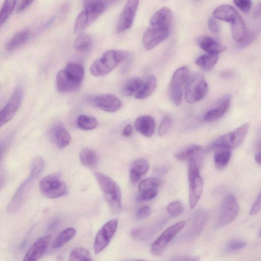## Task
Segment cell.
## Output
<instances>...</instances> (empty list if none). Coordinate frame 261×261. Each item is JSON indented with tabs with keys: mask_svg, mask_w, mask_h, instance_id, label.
Segmentation results:
<instances>
[{
	"mask_svg": "<svg viewBox=\"0 0 261 261\" xmlns=\"http://www.w3.org/2000/svg\"><path fill=\"white\" fill-rule=\"evenodd\" d=\"M84 68L75 63H68L56 76V87L61 93L73 92L78 90L84 76Z\"/></svg>",
	"mask_w": 261,
	"mask_h": 261,
	"instance_id": "1",
	"label": "cell"
},
{
	"mask_svg": "<svg viewBox=\"0 0 261 261\" xmlns=\"http://www.w3.org/2000/svg\"><path fill=\"white\" fill-rule=\"evenodd\" d=\"M198 152L189 160L188 177L189 185V200L191 209L195 207L202 192L203 180L199 173L202 158Z\"/></svg>",
	"mask_w": 261,
	"mask_h": 261,
	"instance_id": "2",
	"label": "cell"
},
{
	"mask_svg": "<svg viewBox=\"0 0 261 261\" xmlns=\"http://www.w3.org/2000/svg\"><path fill=\"white\" fill-rule=\"evenodd\" d=\"M128 56L127 51L110 49L91 65L90 72L94 76H103L111 72Z\"/></svg>",
	"mask_w": 261,
	"mask_h": 261,
	"instance_id": "3",
	"label": "cell"
},
{
	"mask_svg": "<svg viewBox=\"0 0 261 261\" xmlns=\"http://www.w3.org/2000/svg\"><path fill=\"white\" fill-rule=\"evenodd\" d=\"M105 3L101 1H86L75 19L74 31L80 33L100 16L105 11Z\"/></svg>",
	"mask_w": 261,
	"mask_h": 261,
	"instance_id": "4",
	"label": "cell"
},
{
	"mask_svg": "<svg viewBox=\"0 0 261 261\" xmlns=\"http://www.w3.org/2000/svg\"><path fill=\"white\" fill-rule=\"evenodd\" d=\"M100 188L105 194V199L111 210L115 212L121 208V195L118 185L106 174L95 172L94 173Z\"/></svg>",
	"mask_w": 261,
	"mask_h": 261,
	"instance_id": "5",
	"label": "cell"
},
{
	"mask_svg": "<svg viewBox=\"0 0 261 261\" xmlns=\"http://www.w3.org/2000/svg\"><path fill=\"white\" fill-rule=\"evenodd\" d=\"M42 172V170L40 167L31 166L29 176L19 186L8 205L9 213H15L20 208L31 191L35 179Z\"/></svg>",
	"mask_w": 261,
	"mask_h": 261,
	"instance_id": "6",
	"label": "cell"
},
{
	"mask_svg": "<svg viewBox=\"0 0 261 261\" xmlns=\"http://www.w3.org/2000/svg\"><path fill=\"white\" fill-rule=\"evenodd\" d=\"M208 90V85L203 75L195 73L188 79L186 85L185 97L190 103L202 99Z\"/></svg>",
	"mask_w": 261,
	"mask_h": 261,
	"instance_id": "7",
	"label": "cell"
},
{
	"mask_svg": "<svg viewBox=\"0 0 261 261\" xmlns=\"http://www.w3.org/2000/svg\"><path fill=\"white\" fill-rule=\"evenodd\" d=\"M249 128L248 123L243 124L233 131L219 137L212 143L210 148L230 149L239 146L243 142Z\"/></svg>",
	"mask_w": 261,
	"mask_h": 261,
	"instance_id": "8",
	"label": "cell"
},
{
	"mask_svg": "<svg viewBox=\"0 0 261 261\" xmlns=\"http://www.w3.org/2000/svg\"><path fill=\"white\" fill-rule=\"evenodd\" d=\"M189 69L182 66L177 69L173 74L169 87V96L171 101L179 106L182 101L183 89L189 77Z\"/></svg>",
	"mask_w": 261,
	"mask_h": 261,
	"instance_id": "9",
	"label": "cell"
},
{
	"mask_svg": "<svg viewBox=\"0 0 261 261\" xmlns=\"http://www.w3.org/2000/svg\"><path fill=\"white\" fill-rule=\"evenodd\" d=\"M41 193L49 198H57L64 195L67 192L65 183L57 174L47 175L39 183Z\"/></svg>",
	"mask_w": 261,
	"mask_h": 261,
	"instance_id": "10",
	"label": "cell"
},
{
	"mask_svg": "<svg viewBox=\"0 0 261 261\" xmlns=\"http://www.w3.org/2000/svg\"><path fill=\"white\" fill-rule=\"evenodd\" d=\"M171 27L162 24H150L142 37L144 48L151 50L165 40L169 36Z\"/></svg>",
	"mask_w": 261,
	"mask_h": 261,
	"instance_id": "11",
	"label": "cell"
},
{
	"mask_svg": "<svg viewBox=\"0 0 261 261\" xmlns=\"http://www.w3.org/2000/svg\"><path fill=\"white\" fill-rule=\"evenodd\" d=\"M239 206L238 201L231 194H228L223 200L218 217V225L222 227L231 222L237 217Z\"/></svg>",
	"mask_w": 261,
	"mask_h": 261,
	"instance_id": "12",
	"label": "cell"
},
{
	"mask_svg": "<svg viewBox=\"0 0 261 261\" xmlns=\"http://www.w3.org/2000/svg\"><path fill=\"white\" fill-rule=\"evenodd\" d=\"M23 95L22 87L18 86L8 102L0 110V127L9 122L15 115L21 105Z\"/></svg>",
	"mask_w": 261,
	"mask_h": 261,
	"instance_id": "13",
	"label": "cell"
},
{
	"mask_svg": "<svg viewBox=\"0 0 261 261\" xmlns=\"http://www.w3.org/2000/svg\"><path fill=\"white\" fill-rule=\"evenodd\" d=\"M118 221L113 219L106 223L97 233L94 244V251L98 254L105 249L115 234Z\"/></svg>",
	"mask_w": 261,
	"mask_h": 261,
	"instance_id": "14",
	"label": "cell"
},
{
	"mask_svg": "<svg viewBox=\"0 0 261 261\" xmlns=\"http://www.w3.org/2000/svg\"><path fill=\"white\" fill-rule=\"evenodd\" d=\"M185 225V222L181 221L167 228L153 243L151 248V253L154 255L161 253Z\"/></svg>",
	"mask_w": 261,
	"mask_h": 261,
	"instance_id": "15",
	"label": "cell"
},
{
	"mask_svg": "<svg viewBox=\"0 0 261 261\" xmlns=\"http://www.w3.org/2000/svg\"><path fill=\"white\" fill-rule=\"evenodd\" d=\"M139 4L138 1L132 0L126 2L117 23L116 31L118 33L123 32L132 27Z\"/></svg>",
	"mask_w": 261,
	"mask_h": 261,
	"instance_id": "16",
	"label": "cell"
},
{
	"mask_svg": "<svg viewBox=\"0 0 261 261\" xmlns=\"http://www.w3.org/2000/svg\"><path fill=\"white\" fill-rule=\"evenodd\" d=\"M92 103L96 108L107 112H115L120 109L121 100L116 96L110 94H100L94 96Z\"/></svg>",
	"mask_w": 261,
	"mask_h": 261,
	"instance_id": "17",
	"label": "cell"
},
{
	"mask_svg": "<svg viewBox=\"0 0 261 261\" xmlns=\"http://www.w3.org/2000/svg\"><path fill=\"white\" fill-rule=\"evenodd\" d=\"M51 236L46 235L37 240L26 253L22 261H37L46 250Z\"/></svg>",
	"mask_w": 261,
	"mask_h": 261,
	"instance_id": "18",
	"label": "cell"
},
{
	"mask_svg": "<svg viewBox=\"0 0 261 261\" xmlns=\"http://www.w3.org/2000/svg\"><path fill=\"white\" fill-rule=\"evenodd\" d=\"M231 97L229 95L223 96L217 102L215 107L206 112L204 120L213 122L219 119L228 110L230 106Z\"/></svg>",
	"mask_w": 261,
	"mask_h": 261,
	"instance_id": "19",
	"label": "cell"
},
{
	"mask_svg": "<svg viewBox=\"0 0 261 261\" xmlns=\"http://www.w3.org/2000/svg\"><path fill=\"white\" fill-rule=\"evenodd\" d=\"M49 137L51 141L60 149L67 146L71 141V137L65 128L58 124L53 127L49 131Z\"/></svg>",
	"mask_w": 261,
	"mask_h": 261,
	"instance_id": "20",
	"label": "cell"
},
{
	"mask_svg": "<svg viewBox=\"0 0 261 261\" xmlns=\"http://www.w3.org/2000/svg\"><path fill=\"white\" fill-rule=\"evenodd\" d=\"M207 214L204 210H199L195 214L192 224L186 233V237L192 239L198 236L203 229L207 221Z\"/></svg>",
	"mask_w": 261,
	"mask_h": 261,
	"instance_id": "21",
	"label": "cell"
},
{
	"mask_svg": "<svg viewBox=\"0 0 261 261\" xmlns=\"http://www.w3.org/2000/svg\"><path fill=\"white\" fill-rule=\"evenodd\" d=\"M213 16L218 19L230 22V24L241 17L234 8L228 5H221L216 8Z\"/></svg>",
	"mask_w": 261,
	"mask_h": 261,
	"instance_id": "22",
	"label": "cell"
},
{
	"mask_svg": "<svg viewBox=\"0 0 261 261\" xmlns=\"http://www.w3.org/2000/svg\"><path fill=\"white\" fill-rule=\"evenodd\" d=\"M135 126L141 134L147 137H150L154 133L155 123L151 116L143 115L136 119Z\"/></svg>",
	"mask_w": 261,
	"mask_h": 261,
	"instance_id": "23",
	"label": "cell"
},
{
	"mask_svg": "<svg viewBox=\"0 0 261 261\" xmlns=\"http://www.w3.org/2000/svg\"><path fill=\"white\" fill-rule=\"evenodd\" d=\"M199 46L208 54L218 55L224 51L225 47L213 38L201 36L197 41Z\"/></svg>",
	"mask_w": 261,
	"mask_h": 261,
	"instance_id": "24",
	"label": "cell"
},
{
	"mask_svg": "<svg viewBox=\"0 0 261 261\" xmlns=\"http://www.w3.org/2000/svg\"><path fill=\"white\" fill-rule=\"evenodd\" d=\"M156 85V80L153 75L147 76L144 80H143L141 88L134 97L139 99L149 97L155 90Z\"/></svg>",
	"mask_w": 261,
	"mask_h": 261,
	"instance_id": "25",
	"label": "cell"
},
{
	"mask_svg": "<svg viewBox=\"0 0 261 261\" xmlns=\"http://www.w3.org/2000/svg\"><path fill=\"white\" fill-rule=\"evenodd\" d=\"M172 13L167 7H163L158 10L151 17L150 24H162L170 26L172 21Z\"/></svg>",
	"mask_w": 261,
	"mask_h": 261,
	"instance_id": "26",
	"label": "cell"
},
{
	"mask_svg": "<svg viewBox=\"0 0 261 261\" xmlns=\"http://www.w3.org/2000/svg\"><path fill=\"white\" fill-rule=\"evenodd\" d=\"M30 35V32L27 29L17 32L7 42L6 49L8 51L15 49L23 44L28 39Z\"/></svg>",
	"mask_w": 261,
	"mask_h": 261,
	"instance_id": "27",
	"label": "cell"
},
{
	"mask_svg": "<svg viewBox=\"0 0 261 261\" xmlns=\"http://www.w3.org/2000/svg\"><path fill=\"white\" fill-rule=\"evenodd\" d=\"M75 234L76 230L73 227L65 229L54 239L51 244V247L54 249H57L62 247L71 240L75 236Z\"/></svg>",
	"mask_w": 261,
	"mask_h": 261,
	"instance_id": "28",
	"label": "cell"
},
{
	"mask_svg": "<svg viewBox=\"0 0 261 261\" xmlns=\"http://www.w3.org/2000/svg\"><path fill=\"white\" fill-rule=\"evenodd\" d=\"M218 60V55L207 53L199 56L195 63L202 70L208 71L215 66Z\"/></svg>",
	"mask_w": 261,
	"mask_h": 261,
	"instance_id": "29",
	"label": "cell"
},
{
	"mask_svg": "<svg viewBox=\"0 0 261 261\" xmlns=\"http://www.w3.org/2000/svg\"><path fill=\"white\" fill-rule=\"evenodd\" d=\"M80 159L84 166L90 168L95 167L98 161V156L95 152L88 148H84L81 151Z\"/></svg>",
	"mask_w": 261,
	"mask_h": 261,
	"instance_id": "30",
	"label": "cell"
},
{
	"mask_svg": "<svg viewBox=\"0 0 261 261\" xmlns=\"http://www.w3.org/2000/svg\"><path fill=\"white\" fill-rule=\"evenodd\" d=\"M231 156L230 149L219 148L214 155V162L216 168L221 170L224 169L228 164Z\"/></svg>",
	"mask_w": 261,
	"mask_h": 261,
	"instance_id": "31",
	"label": "cell"
},
{
	"mask_svg": "<svg viewBox=\"0 0 261 261\" xmlns=\"http://www.w3.org/2000/svg\"><path fill=\"white\" fill-rule=\"evenodd\" d=\"M143 80L139 77H133L125 83L123 87V93L127 96H135L139 91Z\"/></svg>",
	"mask_w": 261,
	"mask_h": 261,
	"instance_id": "32",
	"label": "cell"
},
{
	"mask_svg": "<svg viewBox=\"0 0 261 261\" xmlns=\"http://www.w3.org/2000/svg\"><path fill=\"white\" fill-rule=\"evenodd\" d=\"M201 146L198 145H190L179 150L175 153V158L180 161L189 160L194 154L199 152Z\"/></svg>",
	"mask_w": 261,
	"mask_h": 261,
	"instance_id": "33",
	"label": "cell"
},
{
	"mask_svg": "<svg viewBox=\"0 0 261 261\" xmlns=\"http://www.w3.org/2000/svg\"><path fill=\"white\" fill-rule=\"evenodd\" d=\"M92 45V39L88 34H80L74 40L73 47L79 51H86L89 50Z\"/></svg>",
	"mask_w": 261,
	"mask_h": 261,
	"instance_id": "34",
	"label": "cell"
},
{
	"mask_svg": "<svg viewBox=\"0 0 261 261\" xmlns=\"http://www.w3.org/2000/svg\"><path fill=\"white\" fill-rule=\"evenodd\" d=\"M97 119L91 116L81 115L77 119L78 126L84 130L93 129L97 126Z\"/></svg>",
	"mask_w": 261,
	"mask_h": 261,
	"instance_id": "35",
	"label": "cell"
},
{
	"mask_svg": "<svg viewBox=\"0 0 261 261\" xmlns=\"http://www.w3.org/2000/svg\"><path fill=\"white\" fill-rule=\"evenodd\" d=\"M69 261H92V258L88 250L82 247H77L70 253Z\"/></svg>",
	"mask_w": 261,
	"mask_h": 261,
	"instance_id": "36",
	"label": "cell"
},
{
	"mask_svg": "<svg viewBox=\"0 0 261 261\" xmlns=\"http://www.w3.org/2000/svg\"><path fill=\"white\" fill-rule=\"evenodd\" d=\"M16 3V1H4L0 10V27L11 15Z\"/></svg>",
	"mask_w": 261,
	"mask_h": 261,
	"instance_id": "37",
	"label": "cell"
},
{
	"mask_svg": "<svg viewBox=\"0 0 261 261\" xmlns=\"http://www.w3.org/2000/svg\"><path fill=\"white\" fill-rule=\"evenodd\" d=\"M149 165L144 159H138L133 161L130 165V170L135 171L141 176L146 174L149 170Z\"/></svg>",
	"mask_w": 261,
	"mask_h": 261,
	"instance_id": "38",
	"label": "cell"
},
{
	"mask_svg": "<svg viewBox=\"0 0 261 261\" xmlns=\"http://www.w3.org/2000/svg\"><path fill=\"white\" fill-rule=\"evenodd\" d=\"M161 184V181L159 179L152 178H147L140 182L139 190L140 192H142L148 190L156 189Z\"/></svg>",
	"mask_w": 261,
	"mask_h": 261,
	"instance_id": "39",
	"label": "cell"
},
{
	"mask_svg": "<svg viewBox=\"0 0 261 261\" xmlns=\"http://www.w3.org/2000/svg\"><path fill=\"white\" fill-rule=\"evenodd\" d=\"M167 211L171 216L177 217L183 213L184 207L180 202L175 201L168 204Z\"/></svg>",
	"mask_w": 261,
	"mask_h": 261,
	"instance_id": "40",
	"label": "cell"
},
{
	"mask_svg": "<svg viewBox=\"0 0 261 261\" xmlns=\"http://www.w3.org/2000/svg\"><path fill=\"white\" fill-rule=\"evenodd\" d=\"M246 243L240 240H232L229 241L225 247L226 252H234L242 249L246 246Z\"/></svg>",
	"mask_w": 261,
	"mask_h": 261,
	"instance_id": "41",
	"label": "cell"
},
{
	"mask_svg": "<svg viewBox=\"0 0 261 261\" xmlns=\"http://www.w3.org/2000/svg\"><path fill=\"white\" fill-rule=\"evenodd\" d=\"M258 32L257 30L249 31L245 33L242 40L239 43L240 47H244L250 44L257 36Z\"/></svg>",
	"mask_w": 261,
	"mask_h": 261,
	"instance_id": "42",
	"label": "cell"
},
{
	"mask_svg": "<svg viewBox=\"0 0 261 261\" xmlns=\"http://www.w3.org/2000/svg\"><path fill=\"white\" fill-rule=\"evenodd\" d=\"M171 124L172 122L170 118L168 117L164 118L159 128V135L161 137L164 136L170 129Z\"/></svg>",
	"mask_w": 261,
	"mask_h": 261,
	"instance_id": "43",
	"label": "cell"
},
{
	"mask_svg": "<svg viewBox=\"0 0 261 261\" xmlns=\"http://www.w3.org/2000/svg\"><path fill=\"white\" fill-rule=\"evenodd\" d=\"M158 194L156 189L148 190L141 192L140 195L138 197V200L139 201L150 200L154 198Z\"/></svg>",
	"mask_w": 261,
	"mask_h": 261,
	"instance_id": "44",
	"label": "cell"
},
{
	"mask_svg": "<svg viewBox=\"0 0 261 261\" xmlns=\"http://www.w3.org/2000/svg\"><path fill=\"white\" fill-rule=\"evenodd\" d=\"M12 136L9 135L0 141V160L3 158L11 142Z\"/></svg>",
	"mask_w": 261,
	"mask_h": 261,
	"instance_id": "45",
	"label": "cell"
},
{
	"mask_svg": "<svg viewBox=\"0 0 261 261\" xmlns=\"http://www.w3.org/2000/svg\"><path fill=\"white\" fill-rule=\"evenodd\" d=\"M233 3L240 10L245 13H247L250 10L251 6L250 1H234Z\"/></svg>",
	"mask_w": 261,
	"mask_h": 261,
	"instance_id": "46",
	"label": "cell"
},
{
	"mask_svg": "<svg viewBox=\"0 0 261 261\" xmlns=\"http://www.w3.org/2000/svg\"><path fill=\"white\" fill-rule=\"evenodd\" d=\"M151 214V209L148 206H143L138 210L136 217L138 219H144L148 217Z\"/></svg>",
	"mask_w": 261,
	"mask_h": 261,
	"instance_id": "47",
	"label": "cell"
},
{
	"mask_svg": "<svg viewBox=\"0 0 261 261\" xmlns=\"http://www.w3.org/2000/svg\"><path fill=\"white\" fill-rule=\"evenodd\" d=\"M260 210V194L259 193L255 201L253 204L250 212V215H255L257 214Z\"/></svg>",
	"mask_w": 261,
	"mask_h": 261,
	"instance_id": "48",
	"label": "cell"
},
{
	"mask_svg": "<svg viewBox=\"0 0 261 261\" xmlns=\"http://www.w3.org/2000/svg\"><path fill=\"white\" fill-rule=\"evenodd\" d=\"M200 257L197 256L179 255L172 258L170 261H199Z\"/></svg>",
	"mask_w": 261,
	"mask_h": 261,
	"instance_id": "49",
	"label": "cell"
},
{
	"mask_svg": "<svg viewBox=\"0 0 261 261\" xmlns=\"http://www.w3.org/2000/svg\"><path fill=\"white\" fill-rule=\"evenodd\" d=\"M208 27L210 31L214 34L219 32L220 28L217 22L213 18H210L208 21Z\"/></svg>",
	"mask_w": 261,
	"mask_h": 261,
	"instance_id": "50",
	"label": "cell"
},
{
	"mask_svg": "<svg viewBox=\"0 0 261 261\" xmlns=\"http://www.w3.org/2000/svg\"><path fill=\"white\" fill-rule=\"evenodd\" d=\"M33 1H22L19 2V4L18 5L17 11L18 12H20L24 9H25L27 7H28L32 3Z\"/></svg>",
	"mask_w": 261,
	"mask_h": 261,
	"instance_id": "51",
	"label": "cell"
},
{
	"mask_svg": "<svg viewBox=\"0 0 261 261\" xmlns=\"http://www.w3.org/2000/svg\"><path fill=\"white\" fill-rule=\"evenodd\" d=\"M6 180V172L3 166L0 165V190L3 187Z\"/></svg>",
	"mask_w": 261,
	"mask_h": 261,
	"instance_id": "52",
	"label": "cell"
},
{
	"mask_svg": "<svg viewBox=\"0 0 261 261\" xmlns=\"http://www.w3.org/2000/svg\"><path fill=\"white\" fill-rule=\"evenodd\" d=\"M129 177L132 181L136 182L140 180L141 176L135 171L130 170Z\"/></svg>",
	"mask_w": 261,
	"mask_h": 261,
	"instance_id": "53",
	"label": "cell"
},
{
	"mask_svg": "<svg viewBox=\"0 0 261 261\" xmlns=\"http://www.w3.org/2000/svg\"><path fill=\"white\" fill-rule=\"evenodd\" d=\"M122 135L125 137L129 136L132 133V127L130 124H127L122 130Z\"/></svg>",
	"mask_w": 261,
	"mask_h": 261,
	"instance_id": "54",
	"label": "cell"
},
{
	"mask_svg": "<svg viewBox=\"0 0 261 261\" xmlns=\"http://www.w3.org/2000/svg\"><path fill=\"white\" fill-rule=\"evenodd\" d=\"M255 160L257 164L260 165V152H256L255 155Z\"/></svg>",
	"mask_w": 261,
	"mask_h": 261,
	"instance_id": "55",
	"label": "cell"
},
{
	"mask_svg": "<svg viewBox=\"0 0 261 261\" xmlns=\"http://www.w3.org/2000/svg\"><path fill=\"white\" fill-rule=\"evenodd\" d=\"M260 5L259 4L258 6L256 8H255V10L254 11V15L256 17H260Z\"/></svg>",
	"mask_w": 261,
	"mask_h": 261,
	"instance_id": "56",
	"label": "cell"
},
{
	"mask_svg": "<svg viewBox=\"0 0 261 261\" xmlns=\"http://www.w3.org/2000/svg\"><path fill=\"white\" fill-rule=\"evenodd\" d=\"M134 261H146V260H134Z\"/></svg>",
	"mask_w": 261,
	"mask_h": 261,
	"instance_id": "57",
	"label": "cell"
}]
</instances>
